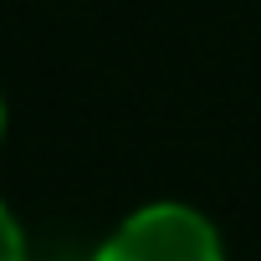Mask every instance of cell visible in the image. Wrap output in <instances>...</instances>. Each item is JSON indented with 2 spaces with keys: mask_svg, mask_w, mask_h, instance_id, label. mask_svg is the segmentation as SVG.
<instances>
[{
  "mask_svg": "<svg viewBox=\"0 0 261 261\" xmlns=\"http://www.w3.org/2000/svg\"><path fill=\"white\" fill-rule=\"evenodd\" d=\"M0 261H31L26 230H21V220H16V210L6 200H0Z\"/></svg>",
  "mask_w": 261,
  "mask_h": 261,
  "instance_id": "2",
  "label": "cell"
},
{
  "mask_svg": "<svg viewBox=\"0 0 261 261\" xmlns=\"http://www.w3.org/2000/svg\"><path fill=\"white\" fill-rule=\"evenodd\" d=\"M0 139H6V92H0Z\"/></svg>",
  "mask_w": 261,
  "mask_h": 261,
  "instance_id": "3",
  "label": "cell"
},
{
  "mask_svg": "<svg viewBox=\"0 0 261 261\" xmlns=\"http://www.w3.org/2000/svg\"><path fill=\"white\" fill-rule=\"evenodd\" d=\"M92 261H225L215 220L185 200H154L123 215Z\"/></svg>",
  "mask_w": 261,
  "mask_h": 261,
  "instance_id": "1",
  "label": "cell"
}]
</instances>
